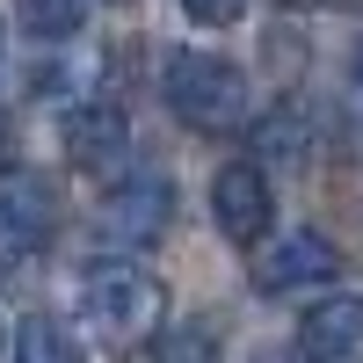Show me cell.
I'll use <instances>...</instances> for the list:
<instances>
[{"label": "cell", "instance_id": "1", "mask_svg": "<svg viewBox=\"0 0 363 363\" xmlns=\"http://www.w3.org/2000/svg\"><path fill=\"white\" fill-rule=\"evenodd\" d=\"M160 95H167V109L189 131L218 138V131H233L240 116H247V73H240L233 58H218V51L182 44V51L160 58Z\"/></svg>", "mask_w": 363, "mask_h": 363}, {"label": "cell", "instance_id": "2", "mask_svg": "<svg viewBox=\"0 0 363 363\" xmlns=\"http://www.w3.org/2000/svg\"><path fill=\"white\" fill-rule=\"evenodd\" d=\"M80 313L102 342H145L167 327V284L145 262H95L80 277Z\"/></svg>", "mask_w": 363, "mask_h": 363}, {"label": "cell", "instance_id": "3", "mask_svg": "<svg viewBox=\"0 0 363 363\" xmlns=\"http://www.w3.org/2000/svg\"><path fill=\"white\" fill-rule=\"evenodd\" d=\"M211 218H218V233L233 247H262L269 218H277V196H269L262 160H225L211 174Z\"/></svg>", "mask_w": 363, "mask_h": 363}, {"label": "cell", "instance_id": "4", "mask_svg": "<svg viewBox=\"0 0 363 363\" xmlns=\"http://www.w3.org/2000/svg\"><path fill=\"white\" fill-rule=\"evenodd\" d=\"M167 218H174V182H167L160 167H131V174L102 196V225H109L116 240H160Z\"/></svg>", "mask_w": 363, "mask_h": 363}, {"label": "cell", "instance_id": "5", "mask_svg": "<svg viewBox=\"0 0 363 363\" xmlns=\"http://www.w3.org/2000/svg\"><path fill=\"white\" fill-rule=\"evenodd\" d=\"M335 262H342L335 240L313 233V225H298V233H284L277 247L255 262V291L284 298V291H306V284H335Z\"/></svg>", "mask_w": 363, "mask_h": 363}, {"label": "cell", "instance_id": "6", "mask_svg": "<svg viewBox=\"0 0 363 363\" xmlns=\"http://www.w3.org/2000/svg\"><path fill=\"white\" fill-rule=\"evenodd\" d=\"M356 342H363V298L356 291L320 298V306H306V320H298V356L306 363H342V356H356Z\"/></svg>", "mask_w": 363, "mask_h": 363}, {"label": "cell", "instance_id": "7", "mask_svg": "<svg viewBox=\"0 0 363 363\" xmlns=\"http://www.w3.org/2000/svg\"><path fill=\"white\" fill-rule=\"evenodd\" d=\"M66 153H73V167H87V174H116V167H124V153H131L124 109H109V102L73 109V116H66Z\"/></svg>", "mask_w": 363, "mask_h": 363}, {"label": "cell", "instance_id": "8", "mask_svg": "<svg viewBox=\"0 0 363 363\" xmlns=\"http://www.w3.org/2000/svg\"><path fill=\"white\" fill-rule=\"evenodd\" d=\"M0 225H8L22 247H37V240L58 225V189L37 167H0Z\"/></svg>", "mask_w": 363, "mask_h": 363}, {"label": "cell", "instance_id": "9", "mask_svg": "<svg viewBox=\"0 0 363 363\" xmlns=\"http://www.w3.org/2000/svg\"><path fill=\"white\" fill-rule=\"evenodd\" d=\"M8 363H87V349L73 342V327L66 320H22L15 327V349H8Z\"/></svg>", "mask_w": 363, "mask_h": 363}, {"label": "cell", "instance_id": "10", "mask_svg": "<svg viewBox=\"0 0 363 363\" xmlns=\"http://www.w3.org/2000/svg\"><path fill=\"white\" fill-rule=\"evenodd\" d=\"M80 22H87V0H22V29L37 44H66Z\"/></svg>", "mask_w": 363, "mask_h": 363}, {"label": "cell", "instance_id": "11", "mask_svg": "<svg viewBox=\"0 0 363 363\" xmlns=\"http://www.w3.org/2000/svg\"><path fill=\"white\" fill-rule=\"evenodd\" d=\"M182 15H189L196 29H225V22L247 15V0H182Z\"/></svg>", "mask_w": 363, "mask_h": 363}, {"label": "cell", "instance_id": "12", "mask_svg": "<svg viewBox=\"0 0 363 363\" xmlns=\"http://www.w3.org/2000/svg\"><path fill=\"white\" fill-rule=\"evenodd\" d=\"M255 145H262V153H277V160H291V153H298V116H269V124L255 131Z\"/></svg>", "mask_w": 363, "mask_h": 363}, {"label": "cell", "instance_id": "13", "mask_svg": "<svg viewBox=\"0 0 363 363\" xmlns=\"http://www.w3.org/2000/svg\"><path fill=\"white\" fill-rule=\"evenodd\" d=\"M349 116H356V131H363V44H356V66H349Z\"/></svg>", "mask_w": 363, "mask_h": 363}, {"label": "cell", "instance_id": "14", "mask_svg": "<svg viewBox=\"0 0 363 363\" xmlns=\"http://www.w3.org/2000/svg\"><path fill=\"white\" fill-rule=\"evenodd\" d=\"M15 255H22V240H15L8 225H0V284H8V277H15Z\"/></svg>", "mask_w": 363, "mask_h": 363}, {"label": "cell", "instance_id": "15", "mask_svg": "<svg viewBox=\"0 0 363 363\" xmlns=\"http://www.w3.org/2000/svg\"><path fill=\"white\" fill-rule=\"evenodd\" d=\"M0 145H8V116H0Z\"/></svg>", "mask_w": 363, "mask_h": 363}, {"label": "cell", "instance_id": "16", "mask_svg": "<svg viewBox=\"0 0 363 363\" xmlns=\"http://www.w3.org/2000/svg\"><path fill=\"white\" fill-rule=\"evenodd\" d=\"M0 349H8V327H0Z\"/></svg>", "mask_w": 363, "mask_h": 363}, {"label": "cell", "instance_id": "17", "mask_svg": "<svg viewBox=\"0 0 363 363\" xmlns=\"http://www.w3.org/2000/svg\"><path fill=\"white\" fill-rule=\"evenodd\" d=\"M0 44H8V37H0Z\"/></svg>", "mask_w": 363, "mask_h": 363}]
</instances>
